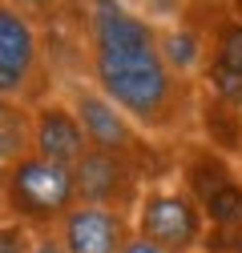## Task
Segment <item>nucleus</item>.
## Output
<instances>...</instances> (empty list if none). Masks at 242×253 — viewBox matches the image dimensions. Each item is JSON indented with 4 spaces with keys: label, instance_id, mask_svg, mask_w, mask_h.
Instances as JSON below:
<instances>
[{
    "label": "nucleus",
    "instance_id": "17",
    "mask_svg": "<svg viewBox=\"0 0 242 253\" xmlns=\"http://www.w3.org/2000/svg\"><path fill=\"white\" fill-rule=\"evenodd\" d=\"M121 253H166V249H158V245H149V241H141L137 233H133V241L121 249Z\"/></svg>",
    "mask_w": 242,
    "mask_h": 253
},
{
    "label": "nucleus",
    "instance_id": "12",
    "mask_svg": "<svg viewBox=\"0 0 242 253\" xmlns=\"http://www.w3.org/2000/svg\"><path fill=\"white\" fill-rule=\"evenodd\" d=\"M218 65H230L242 73V16H226L218 28H214V56Z\"/></svg>",
    "mask_w": 242,
    "mask_h": 253
},
{
    "label": "nucleus",
    "instance_id": "9",
    "mask_svg": "<svg viewBox=\"0 0 242 253\" xmlns=\"http://www.w3.org/2000/svg\"><path fill=\"white\" fill-rule=\"evenodd\" d=\"M182 181H186V193H190L198 205H206L210 197H218L222 189L238 185L242 177L222 161V153H214V149H194V153L186 157V165H182Z\"/></svg>",
    "mask_w": 242,
    "mask_h": 253
},
{
    "label": "nucleus",
    "instance_id": "14",
    "mask_svg": "<svg viewBox=\"0 0 242 253\" xmlns=\"http://www.w3.org/2000/svg\"><path fill=\"white\" fill-rule=\"evenodd\" d=\"M33 237H28V225L20 221H0V253H33Z\"/></svg>",
    "mask_w": 242,
    "mask_h": 253
},
{
    "label": "nucleus",
    "instance_id": "2",
    "mask_svg": "<svg viewBox=\"0 0 242 253\" xmlns=\"http://www.w3.org/2000/svg\"><path fill=\"white\" fill-rule=\"evenodd\" d=\"M0 205L20 225H53L77 205V177L41 153H24L0 173Z\"/></svg>",
    "mask_w": 242,
    "mask_h": 253
},
{
    "label": "nucleus",
    "instance_id": "19",
    "mask_svg": "<svg viewBox=\"0 0 242 253\" xmlns=\"http://www.w3.org/2000/svg\"><path fill=\"white\" fill-rule=\"evenodd\" d=\"M105 4H117V0H89V12H93V8H105Z\"/></svg>",
    "mask_w": 242,
    "mask_h": 253
},
{
    "label": "nucleus",
    "instance_id": "13",
    "mask_svg": "<svg viewBox=\"0 0 242 253\" xmlns=\"http://www.w3.org/2000/svg\"><path fill=\"white\" fill-rule=\"evenodd\" d=\"M206 81H210V92H214L226 109H242V73L238 69L210 60L206 65Z\"/></svg>",
    "mask_w": 242,
    "mask_h": 253
},
{
    "label": "nucleus",
    "instance_id": "6",
    "mask_svg": "<svg viewBox=\"0 0 242 253\" xmlns=\"http://www.w3.org/2000/svg\"><path fill=\"white\" fill-rule=\"evenodd\" d=\"M41 60L45 56H41L37 24L28 16H20L8 0H0V97L20 101L33 88Z\"/></svg>",
    "mask_w": 242,
    "mask_h": 253
},
{
    "label": "nucleus",
    "instance_id": "18",
    "mask_svg": "<svg viewBox=\"0 0 242 253\" xmlns=\"http://www.w3.org/2000/svg\"><path fill=\"white\" fill-rule=\"evenodd\" d=\"M33 253H65V245H60L57 237H37V245H33Z\"/></svg>",
    "mask_w": 242,
    "mask_h": 253
},
{
    "label": "nucleus",
    "instance_id": "11",
    "mask_svg": "<svg viewBox=\"0 0 242 253\" xmlns=\"http://www.w3.org/2000/svg\"><path fill=\"white\" fill-rule=\"evenodd\" d=\"M158 52H162V60L178 77H186V73H194L206 60V41H202V33H194V28H186V24L158 28Z\"/></svg>",
    "mask_w": 242,
    "mask_h": 253
},
{
    "label": "nucleus",
    "instance_id": "3",
    "mask_svg": "<svg viewBox=\"0 0 242 253\" xmlns=\"http://www.w3.org/2000/svg\"><path fill=\"white\" fill-rule=\"evenodd\" d=\"M133 233L166 253H190L206 237V217L186 189H145L133 209Z\"/></svg>",
    "mask_w": 242,
    "mask_h": 253
},
{
    "label": "nucleus",
    "instance_id": "1",
    "mask_svg": "<svg viewBox=\"0 0 242 253\" xmlns=\"http://www.w3.org/2000/svg\"><path fill=\"white\" fill-rule=\"evenodd\" d=\"M89 73L141 133L174 129L190 113V84L162 60L158 41L137 48H97L89 52Z\"/></svg>",
    "mask_w": 242,
    "mask_h": 253
},
{
    "label": "nucleus",
    "instance_id": "16",
    "mask_svg": "<svg viewBox=\"0 0 242 253\" xmlns=\"http://www.w3.org/2000/svg\"><path fill=\"white\" fill-rule=\"evenodd\" d=\"M178 4L182 0H145V12L149 16H170V12H178Z\"/></svg>",
    "mask_w": 242,
    "mask_h": 253
},
{
    "label": "nucleus",
    "instance_id": "20",
    "mask_svg": "<svg viewBox=\"0 0 242 253\" xmlns=\"http://www.w3.org/2000/svg\"><path fill=\"white\" fill-rule=\"evenodd\" d=\"M137 4H145V0H137Z\"/></svg>",
    "mask_w": 242,
    "mask_h": 253
},
{
    "label": "nucleus",
    "instance_id": "5",
    "mask_svg": "<svg viewBox=\"0 0 242 253\" xmlns=\"http://www.w3.org/2000/svg\"><path fill=\"white\" fill-rule=\"evenodd\" d=\"M73 177H77V201L81 205H101V209L129 213L141 201V169L129 157L89 149L81 157V165L73 169Z\"/></svg>",
    "mask_w": 242,
    "mask_h": 253
},
{
    "label": "nucleus",
    "instance_id": "4",
    "mask_svg": "<svg viewBox=\"0 0 242 253\" xmlns=\"http://www.w3.org/2000/svg\"><path fill=\"white\" fill-rule=\"evenodd\" d=\"M69 105L81 121V129L89 137V149H101V153H117V157H129V161L141 169L149 161V149L145 145V133L121 113L97 84H85V81H73L69 84Z\"/></svg>",
    "mask_w": 242,
    "mask_h": 253
},
{
    "label": "nucleus",
    "instance_id": "10",
    "mask_svg": "<svg viewBox=\"0 0 242 253\" xmlns=\"http://www.w3.org/2000/svg\"><path fill=\"white\" fill-rule=\"evenodd\" d=\"M24 153H33V109L0 97V173Z\"/></svg>",
    "mask_w": 242,
    "mask_h": 253
},
{
    "label": "nucleus",
    "instance_id": "7",
    "mask_svg": "<svg viewBox=\"0 0 242 253\" xmlns=\"http://www.w3.org/2000/svg\"><path fill=\"white\" fill-rule=\"evenodd\" d=\"M57 241L65 245V253H121L133 241V225L129 213L77 201L57 221Z\"/></svg>",
    "mask_w": 242,
    "mask_h": 253
},
{
    "label": "nucleus",
    "instance_id": "8",
    "mask_svg": "<svg viewBox=\"0 0 242 253\" xmlns=\"http://www.w3.org/2000/svg\"><path fill=\"white\" fill-rule=\"evenodd\" d=\"M33 153L49 157L57 165L77 169L89 153V137L69 101H41L33 105Z\"/></svg>",
    "mask_w": 242,
    "mask_h": 253
},
{
    "label": "nucleus",
    "instance_id": "15",
    "mask_svg": "<svg viewBox=\"0 0 242 253\" xmlns=\"http://www.w3.org/2000/svg\"><path fill=\"white\" fill-rule=\"evenodd\" d=\"M8 4H12L20 16H28L33 24H37V20H49V24H53V20L60 16V8H65V0H8Z\"/></svg>",
    "mask_w": 242,
    "mask_h": 253
}]
</instances>
